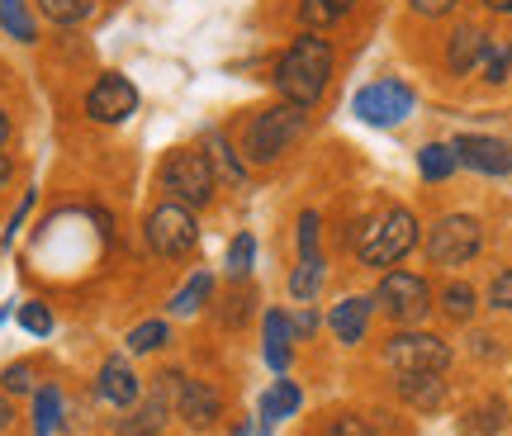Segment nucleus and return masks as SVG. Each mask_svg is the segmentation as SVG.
<instances>
[{
    "mask_svg": "<svg viewBox=\"0 0 512 436\" xmlns=\"http://www.w3.org/2000/svg\"><path fill=\"white\" fill-rule=\"evenodd\" d=\"M57 422H62V389L48 384L34 394V436H53Z\"/></svg>",
    "mask_w": 512,
    "mask_h": 436,
    "instance_id": "obj_27",
    "label": "nucleus"
},
{
    "mask_svg": "<svg viewBox=\"0 0 512 436\" xmlns=\"http://www.w3.org/2000/svg\"><path fill=\"white\" fill-rule=\"evenodd\" d=\"M413 247H418V218H413V209H389V214L370 218L361 228V237H356V256L366 266H399Z\"/></svg>",
    "mask_w": 512,
    "mask_h": 436,
    "instance_id": "obj_3",
    "label": "nucleus"
},
{
    "mask_svg": "<svg viewBox=\"0 0 512 436\" xmlns=\"http://www.w3.org/2000/svg\"><path fill=\"white\" fill-rule=\"evenodd\" d=\"M299 403H304L299 384H294V380H275L271 394L261 399V418H266V427H275V422H285L290 413H299Z\"/></svg>",
    "mask_w": 512,
    "mask_h": 436,
    "instance_id": "obj_21",
    "label": "nucleus"
},
{
    "mask_svg": "<svg viewBox=\"0 0 512 436\" xmlns=\"http://www.w3.org/2000/svg\"><path fill=\"white\" fill-rule=\"evenodd\" d=\"M19 327L29 332V337H48L53 332V309L48 304H38V299H29V304H19Z\"/></svg>",
    "mask_w": 512,
    "mask_h": 436,
    "instance_id": "obj_31",
    "label": "nucleus"
},
{
    "mask_svg": "<svg viewBox=\"0 0 512 436\" xmlns=\"http://www.w3.org/2000/svg\"><path fill=\"white\" fill-rule=\"evenodd\" d=\"M209 299H214V275H209V271H195L181 285V290L171 294V304H166V309L176 313V318H190V313H200Z\"/></svg>",
    "mask_w": 512,
    "mask_h": 436,
    "instance_id": "obj_18",
    "label": "nucleus"
},
{
    "mask_svg": "<svg viewBox=\"0 0 512 436\" xmlns=\"http://www.w3.org/2000/svg\"><path fill=\"white\" fill-rule=\"evenodd\" d=\"M323 436H370V422L356 418V413H342V418H332L323 427Z\"/></svg>",
    "mask_w": 512,
    "mask_h": 436,
    "instance_id": "obj_34",
    "label": "nucleus"
},
{
    "mask_svg": "<svg viewBox=\"0 0 512 436\" xmlns=\"http://www.w3.org/2000/svg\"><path fill=\"white\" fill-rule=\"evenodd\" d=\"M323 275H328L323 256H299V266H294V275H290V294L299 304H309L313 294H318V285H323Z\"/></svg>",
    "mask_w": 512,
    "mask_h": 436,
    "instance_id": "obj_24",
    "label": "nucleus"
},
{
    "mask_svg": "<svg viewBox=\"0 0 512 436\" xmlns=\"http://www.w3.org/2000/svg\"><path fill=\"white\" fill-rule=\"evenodd\" d=\"M247 299H252V294H247V290H238V294H233V299H228V313H223V323H228V327H238L242 318H247Z\"/></svg>",
    "mask_w": 512,
    "mask_h": 436,
    "instance_id": "obj_38",
    "label": "nucleus"
},
{
    "mask_svg": "<svg viewBox=\"0 0 512 436\" xmlns=\"http://www.w3.org/2000/svg\"><path fill=\"white\" fill-rule=\"evenodd\" d=\"M204 157H209V166H214V176H219V185H242V176H247V162H242V152H233L228 147V138L223 133H209L204 138Z\"/></svg>",
    "mask_w": 512,
    "mask_h": 436,
    "instance_id": "obj_17",
    "label": "nucleus"
},
{
    "mask_svg": "<svg viewBox=\"0 0 512 436\" xmlns=\"http://www.w3.org/2000/svg\"><path fill=\"white\" fill-rule=\"evenodd\" d=\"M418 105V95L408 81H394V76H384V81H370L356 91V119L361 124H375V128H389V124H403L408 114Z\"/></svg>",
    "mask_w": 512,
    "mask_h": 436,
    "instance_id": "obj_9",
    "label": "nucleus"
},
{
    "mask_svg": "<svg viewBox=\"0 0 512 436\" xmlns=\"http://www.w3.org/2000/svg\"><path fill=\"white\" fill-rule=\"evenodd\" d=\"M304 124H309L304 105H290V100H285V105L261 109L252 124H247V133H242V162L247 166H271L275 157H285V152L299 143Z\"/></svg>",
    "mask_w": 512,
    "mask_h": 436,
    "instance_id": "obj_2",
    "label": "nucleus"
},
{
    "mask_svg": "<svg viewBox=\"0 0 512 436\" xmlns=\"http://www.w3.org/2000/svg\"><path fill=\"white\" fill-rule=\"evenodd\" d=\"M95 394L114 408H133V403L143 399V380L133 375V365L124 356H110V361L100 365V375H95Z\"/></svg>",
    "mask_w": 512,
    "mask_h": 436,
    "instance_id": "obj_14",
    "label": "nucleus"
},
{
    "mask_svg": "<svg viewBox=\"0 0 512 436\" xmlns=\"http://www.w3.org/2000/svg\"><path fill=\"white\" fill-rule=\"evenodd\" d=\"M484 5H489L494 15H512V0H484Z\"/></svg>",
    "mask_w": 512,
    "mask_h": 436,
    "instance_id": "obj_41",
    "label": "nucleus"
},
{
    "mask_svg": "<svg viewBox=\"0 0 512 436\" xmlns=\"http://www.w3.org/2000/svg\"><path fill=\"white\" fill-rule=\"evenodd\" d=\"M475 72L484 76L489 86H498V81H508V72H512V43H508V38L484 34V48H479Z\"/></svg>",
    "mask_w": 512,
    "mask_h": 436,
    "instance_id": "obj_20",
    "label": "nucleus"
},
{
    "mask_svg": "<svg viewBox=\"0 0 512 436\" xmlns=\"http://www.w3.org/2000/svg\"><path fill=\"white\" fill-rule=\"evenodd\" d=\"M370 318H375V294H347L342 304H332L328 327L342 346H361L370 332Z\"/></svg>",
    "mask_w": 512,
    "mask_h": 436,
    "instance_id": "obj_13",
    "label": "nucleus"
},
{
    "mask_svg": "<svg viewBox=\"0 0 512 436\" xmlns=\"http://www.w3.org/2000/svg\"><path fill=\"white\" fill-rule=\"evenodd\" d=\"M147 247L162 256V261H185L200 242V223H195V209H185L181 200H166L147 214Z\"/></svg>",
    "mask_w": 512,
    "mask_h": 436,
    "instance_id": "obj_6",
    "label": "nucleus"
},
{
    "mask_svg": "<svg viewBox=\"0 0 512 436\" xmlns=\"http://www.w3.org/2000/svg\"><path fill=\"white\" fill-rule=\"evenodd\" d=\"M0 318H5V313H0Z\"/></svg>",
    "mask_w": 512,
    "mask_h": 436,
    "instance_id": "obj_44",
    "label": "nucleus"
},
{
    "mask_svg": "<svg viewBox=\"0 0 512 436\" xmlns=\"http://www.w3.org/2000/svg\"><path fill=\"white\" fill-rule=\"evenodd\" d=\"M162 185L171 190V200H181L185 209H204V204H214L219 176H214V166H209L204 152L181 147V152H171L162 162Z\"/></svg>",
    "mask_w": 512,
    "mask_h": 436,
    "instance_id": "obj_5",
    "label": "nucleus"
},
{
    "mask_svg": "<svg viewBox=\"0 0 512 436\" xmlns=\"http://www.w3.org/2000/svg\"><path fill=\"white\" fill-rule=\"evenodd\" d=\"M489 304L498 313H512V271H498L494 285H489Z\"/></svg>",
    "mask_w": 512,
    "mask_h": 436,
    "instance_id": "obj_35",
    "label": "nucleus"
},
{
    "mask_svg": "<svg viewBox=\"0 0 512 436\" xmlns=\"http://www.w3.org/2000/svg\"><path fill=\"white\" fill-rule=\"evenodd\" d=\"M451 356H456L451 342H441L432 332H413V327H403L384 342V365L394 375H446Z\"/></svg>",
    "mask_w": 512,
    "mask_h": 436,
    "instance_id": "obj_4",
    "label": "nucleus"
},
{
    "mask_svg": "<svg viewBox=\"0 0 512 436\" xmlns=\"http://www.w3.org/2000/svg\"><path fill=\"white\" fill-rule=\"evenodd\" d=\"M475 304H479V294L470 290V285H460V280L441 290V313L456 318V323H470V318H475Z\"/></svg>",
    "mask_w": 512,
    "mask_h": 436,
    "instance_id": "obj_28",
    "label": "nucleus"
},
{
    "mask_svg": "<svg viewBox=\"0 0 512 436\" xmlns=\"http://www.w3.org/2000/svg\"><path fill=\"white\" fill-rule=\"evenodd\" d=\"M479 48H484V34H479L475 24H460L456 34H451V48H446V67H451V72H456V76L475 72Z\"/></svg>",
    "mask_w": 512,
    "mask_h": 436,
    "instance_id": "obj_19",
    "label": "nucleus"
},
{
    "mask_svg": "<svg viewBox=\"0 0 512 436\" xmlns=\"http://www.w3.org/2000/svg\"><path fill=\"white\" fill-rule=\"evenodd\" d=\"M133 109H138V86L119 72H105L86 91V114H91L95 124H124Z\"/></svg>",
    "mask_w": 512,
    "mask_h": 436,
    "instance_id": "obj_10",
    "label": "nucleus"
},
{
    "mask_svg": "<svg viewBox=\"0 0 512 436\" xmlns=\"http://www.w3.org/2000/svg\"><path fill=\"white\" fill-rule=\"evenodd\" d=\"M299 256H318V214L313 209L299 214Z\"/></svg>",
    "mask_w": 512,
    "mask_h": 436,
    "instance_id": "obj_33",
    "label": "nucleus"
},
{
    "mask_svg": "<svg viewBox=\"0 0 512 436\" xmlns=\"http://www.w3.org/2000/svg\"><path fill=\"white\" fill-rule=\"evenodd\" d=\"M0 389H5L10 399H15V394H29V389H34V365L29 361L5 365V370H0Z\"/></svg>",
    "mask_w": 512,
    "mask_h": 436,
    "instance_id": "obj_32",
    "label": "nucleus"
},
{
    "mask_svg": "<svg viewBox=\"0 0 512 436\" xmlns=\"http://www.w3.org/2000/svg\"><path fill=\"white\" fill-rule=\"evenodd\" d=\"M29 209H34V190H24V200H19V209H15V214H10V228H5V242H15L19 223L29 218Z\"/></svg>",
    "mask_w": 512,
    "mask_h": 436,
    "instance_id": "obj_37",
    "label": "nucleus"
},
{
    "mask_svg": "<svg viewBox=\"0 0 512 436\" xmlns=\"http://www.w3.org/2000/svg\"><path fill=\"white\" fill-rule=\"evenodd\" d=\"M166 337H171V327H166L162 318H147V323H138L133 332H128V351H133V356H147V351H162Z\"/></svg>",
    "mask_w": 512,
    "mask_h": 436,
    "instance_id": "obj_29",
    "label": "nucleus"
},
{
    "mask_svg": "<svg viewBox=\"0 0 512 436\" xmlns=\"http://www.w3.org/2000/svg\"><path fill=\"white\" fill-rule=\"evenodd\" d=\"M176 413H181V422L190 432H209V427L223 418V394L214 384L185 380L181 375V384H176Z\"/></svg>",
    "mask_w": 512,
    "mask_h": 436,
    "instance_id": "obj_11",
    "label": "nucleus"
},
{
    "mask_svg": "<svg viewBox=\"0 0 512 436\" xmlns=\"http://www.w3.org/2000/svg\"><path fill=\"white\" fill-rule=\"evenodd\" d=\"M10 138V119H5V109H0V143Z\"/></svg>",
    "mask_w": 512,
    "mask_h": 436,
    "instance_id": "obj_43",
    "label": "nucleus"
},
{
    "mask_svg": "<svg viewBox=\"0 0 512 436\" xmlns=\"http://www.w3.org/2000/svg\"><path fill=\"white\" fill-rule=\"evenodd\" d=\"M10 171H15V166H10V157H5V152H0V185L10 181Z\"/></svg>",
    "mask_w": 512,
    "mask_h": 436,
    "instance_id": "obj_42",
    "label": "nucleus"
},
{
    "mask_svg": "<svg viewBox=\"0 0 512 436\" xmlns=\"http://www.w3.org/2000/svg\"><path fill=\"white\" fill-rule=\"evenodd\" d=\"M34 5L48 24H62V29H72V24H81V19H91V10H95V0H34Z\"/></svg>",
    "mask_w": 512,
    "mask_h": 436,
    "instance_id": "obj_25",
    "label": "nucleus"
},
{
    "mask_svg": "<svg viewBox=\"0 0 512 436\" xmlns=\"http://www.w3.org/2000/svg\"><path fill=\"white\" fill-rule=\"evenodd\" d=\"M261 337H266V361H271V370H275V375H285V370H290V342H294L290 313H280V309L266 313Z\"/></svg>",
    "mask_w": 512,
    "mask_h": 436,
    "instance_id": "obj_15",
    "label": "nucleus"
},
{
    "mask_svg": "<svg viewBox=\"0 0 512 436\" xmlns=\"http://www.w3.org/2000/svg\"><path fill=\"white\" fill-rule=\"evenodd\" d=\"M399 399L418 413H432L446 403V384H441V375H399Z\"/></svg>",
    "mask_w": 512,
    "mask_h": 436,
    "instance_id": "obj_16",
    "label": "nucleus"
},
{
    "mask_svg": "<svg viewBox=\"0 0 512 436\" xmlns=\"http://www.w3.org/2000/svg\"><path fill=\"white\" fill-rule=\"evenodd\" d=\"M356 5H361V0H299V19L318 34V29H332L337 19H347Z\"/></svg>",
    "mask_w": 512,
    "mask_h": 436,
    "instance_id": "obj_22",
    "label": "nucleus"
},
{
    "mask_svg": "<svg viewBox=\"0 0 512 436\" xmlns=\"http://www.w3.org/2000/svg\"><path fill=\"white\" fill-rule=\"evenodd\" d=\"M332 43L323 34H299L280 53V62H275V86H280V95L290 100V105H304L309 109L318 95L328 91V76H332Z\"/></svg>",
    "mask_w": 512,
    "mask_h": 436,
    "instance_id": "obj_1",
    "label": "nucleus"
},
{
    "mask_svg": "<svg viewBox=\"0 0 512 436\" xmlns=\"http://www.w3.org/2000/svg\"><path fill=\"white\" fill-rule=\"evenodd\" d=\"M252 266H256V237L252 233L233 237V247H228V275H233V280H247Z\"/></svg>",
    "mask_w": 512,
    "mask_h": 436,
    "instance_id": "obj_30",
    "label": "nucleus"
},
{
    "mask_svg": "<svg viewBox=\"0 0 512 436\" xmlns=\"http://www.w3.org/2000/svg\"><path fill=\"white\" fill-rule=\"evenodd\" d=\"M456 147L451 143H427L418 152V171H422V181H446V176H456Z\"/></svg>",
    "mask_w": 512,
    "mask_h": 436,
    "instance_id": "obj_23",
    "label": "nucleus"
},
{
    "mask_svg": "<svg viewBox=\"0 0 512 436\" xmlns=\"http://www.w3.org/2000/svg\"><path fill=\"white\" fill-rule=\"evenodd\" d=\"M413 5V15H422V19H441V15H451L460 0H408Z\"/></svg>",
    "mask_w": 512,
    "mask_h": 436,
    "instance_id": "obj_36",
    "label": "nucleus"
},
{
    "mask_svg": "<svg viewBox=\"0 0 512 436\" xmlns=\"http://www.w3.org/2000/svg\"><path fill=\"white\" fill-rule=\"evenodd\" d=\"M375 309H384L394 323L413 327L432 313V290H427V280L413 271H389L380 280V290H375Z\"/></svg>",
    "mask_w": 512,
    "mask_h": 436,
    "instance_id": "obj_8",
    "label": "nucleus"
},
{
    "mask_svg": "<svg viewBox=\"0 0 512 436\" xmlns=\"http://www.w3.org/2000/svg\"><path fill=\"white\" fill-rule=\"evenodd\" d=\"M294 337H309V332H313V327H318V318H313V313H299V318H294Z\"/></svg>",
    "mask_w": 512,
    "mask_h": 436,
    "instance_id": "obj_40",
    "label": "nucleus"
},
{
    "mask_svg": "<svg viewBox=\"0 0 512 436\" xmlns=\"http://www.w3.org/2000/svg\"><path fill=\"white\" fill-rule=\"evenodd\" d=\"M456 162L479 171V176H508L512 171V147L503 138H489V133H460L456 143Z\"/></svg>",
    "mask_w": 512,
    "mask_h": 436,
    "instance_id": "obj_12",
    "label": "nucleus"
},
{
    "mask_svg": "<svg viewBox=\"0 0 512 436\" xmlns=\"http://www.w3.org/2000/svg\"><path fill=\"white\" fill-rule=\"evenodd\" d=\"M484 247V228H479V218L470 214H446L432 223V233H427V261L432 266H470Z\"/></svg>",
    "mask_w": 512,
    "mask_h": 436,
    "instance_id": "obj_7",
    "label": "nucleus"
},
{
    "mask_svg": "<svg viewBox=\"0 0 512 436\" xmlns=\"http://www.w3.org/2000/svg\"><path fill=\"white\" fill-rule=\"evenodd\" d=\"M10 422H15V403H10V394L0 389V432H10Z\"/></svg>",
    "mask_w": 512,
    "mask_h": 436,
    "instance_id": "obj_39",
    "label": "nucleus"
},
{
    "mask_svg": "<svg viewBox=\"0 0 512 436\" xmlns=\"http://www.w3.org/2000/svg\"><path fill=\"white\" fill-rule=\"evenodd\" d=\"M0 29L15 38V43H34L38 29H34V15L24 0H0Z\"/></svg>",
    "mask_w": 512,
    "mask_h": 436,
    "instance_id": "obj_26",
    "label": "nucleus"
}]
</instances>
